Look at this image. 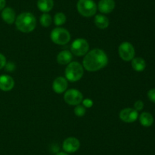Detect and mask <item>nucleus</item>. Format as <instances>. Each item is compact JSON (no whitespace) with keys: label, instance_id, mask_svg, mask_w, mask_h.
I'll list each match as a JSON object with an SVG mask.
<instances>
[{"label":"nucleus","instance_id":"obj_23","mask_svg":"<svg viewBox=\"0 0 155 155\" xmlns=\"http://www.w3.org/2000/svg\"><path fill=\"white\" fill-rule=\"evenodd\" d=\"M15 64L14 63V62H6L5 64V70L7 71H9V72H12V71H15Z\"/></svg>","mask_w":155,"mask_h":155},{"label":"nucleus","instance_id":"obj_8","mask_svg":"<svg viewBox=\"0 0 155 155\" xmlns=\"http://www.w3.org/2000/svg\"><path fill=\"white\" fill-rule=\"evenodd\" d=\"M120 56L124 61H132L135 57V49L133 46L129 42H124L118 48Z\"/></svg>","mask_w":155,"mask_h":155},{"label":"nucleus","instance_id":"obj_3","mask_svg":"<svg viewBox=\"0 0 155 155\" xmlns=\"http://www.w3.org/2000/svg\"><path fill=\"white\" fill-rule=\"evenodd\" d=\"M83 67L77 62H71L65 69V77L72 82L80 80L83 76Z\"/></svg>","mask_w":155,"mask_h":155},{"label":"nucleus","instance_id":"obj_6","mask_svg":"<svg viewBox=\"0 0 155 155\" xmlns=\"http://www.w3.org/2000/svg\"><path fill=\"white\" fill-rule=\"evenodd\" d=\"M71 49V53L75 56H83L89 52V44L86 39L78 38L72 43Z\"/></svg>","mask_w":155,"mask_h":155},{"label":"nucleus","instance_id":"obj_10","mask_svg":"<svg viewBox=\"0 0 155 155\" xmlns=\"http://www.w3.org/2000/svg\"><path fill=\"white\" fill-rule=\"evenodd\" d=\"M80 147V141L74 137H69L64 141L63 150L66 153H74L77 151Z\"/></svg>","mask_w":155,"mask_h":155},{"label":"nucleus","instance_id":"obj_21","mask_svg":"<svg viewBox=\"0 0 155 155\" xmlns=\"http://www.w3.org/2000/svg\"><path fill=\"white\" fill-rule=\"evenodd\" d=\"M66 15L64 13H62V12H58V13L55 14L54 17V22L55 25L57 26H61L64 24L66 22Z\"/></svg>","mask_w":155,"mask_h":155},{"label":"nucleus","instance_id":"obj_27","mask_svg":"<svg viewBox=\"0 0 155 155\" xmlns=\"http://www.w3.org/2000/svg\"><path fill=\"white\" fill-rule=\"evenodd\" d=\"M6 62H6L5 56L3 54H2V53H0V70H1L2 68H5Z\"/></svg>","mask_w":155,"mask_h":155},{"label":"nucleus","instance_id":"obj_25","mask_svg":"<svg viewBox=\"0 0 155 155\" xmlns=\"http://www.w3.org/2000/svg\"><path fill=\"white\" fill-rule=\"evenodd\" d=\"M148 97L153 103H155V88H152L148 92Z\"/></svg>","mask_w":155,"mask_h":155},{"label":"nucleus","instance_id":"obj_4","mask_svg":"<svg viewBox=\"0 0 155 155\" xmlns=\"http://www.w3.org/2000/svg\"><path fill=\"white\" fill-rule=\"evenodd\" d=\"M77 11L83 17H92L97 12V5L93 0H79L77 4Z\"/></svg>","mask_w":155,"mask_h":155},{"label":"nucleus","instance_id":"obj_24","mask_svg":"<svg viewBox=\"0 0 155 155\" xmlns=\"http://www.w3.org/2000/svg\"><path fill=\"white\" fill-rule=\"evenodd\" d=\"M134 107H135V109H136V110H137V111L142 110L144 107L143 102H142V100H137V101L135 103Z\"/></svg>","mask_w":155,"mask_h":155},{"label":"nucleus","instance_id":"obj_17","mask_svg":"<svg viewBox=\"0 0 155 155\" xmlns=\"http://www.w3.org/2000/svg\"><path fill=\"white\" fill-rule=\"evenodd\" d=\"M139 122L144 127H150L154 123V117L150 112H144L139 116Z\"/></svg>","mask_w":155,"mask_h":155},{"label":"nucleus","instance_id":"obj_22","mask_svg":"<svg viewBox=\"0 0 155 155\" xmlns=\"http://www.w3.org/2000/svg\"><path fill=\"white\" fill-rule=\"evenodd\" d=\"M86 107L84 106H82V105H77L76 107L74 108V113L77 116H83L86 114Z\"/></svg>","mask_w":155,"mask_h":155},{"label":"nucleus","instance_id":"obj_28","mask_svg":"<svg viewBox=\"0 0 155 155\" xmlns=\"http://www.w3.org/2000/svg\"><path fill=\"white\" fill-rule=\"evenodd\" d=\"M6 1L5 0H0V11L3 10L5 7Z\"/></svg>","mask_w":155,"mask_h":155},{"label":"nucleus","instance_id":"obj_5","mask_svg":"<svg viewBox=\"0 0 155 155\" xmlns=\"http://www.w3.org/2000/svg\"><path fill=\"white\" fill-rule=\"evenodd\" d=\"M51 40L58 45H65L71 40L69 31L63 27H56L51 32Z\"/></svg>","mask_w":155,"mask_h":155},{"label":"nucleus","instance_id":"obj_7","mask_svg":"<svg viewBox=\"0 0 155 155\" xmlns=\"http://www.w3.org/2000/svg\"><path fill=\"white\" fill-rule=\"evenodd\" d=\"M64 100L68 104L72 106L79 105L83 100V94L77 89H70L65 91Z\"/></svg>","mask_w":155,"mask_h":155},{"label":"nucleus","instance_id":"obj_16","mask_svg":"<svg viewBox=\"0 0 155 155\" xmlns=\"http://www.w3.org/2000/svg\"><path fill=\"white\" fill-rule=\"evenodd\" d=\"M37 7L41 12L48 13L54 7V0H38Z\"/></svg>","mask_w":155,"mask_h":155},{"label":"nucleus","instance_id":"obj_19","mask_svg":"<svg viewBox=\"0 0 155 155\" xmlns=\"http://www.w3.org/2000/svg\"><path fill=\"white\" fill-rule=\"evenodd\" d=\"M132 67H133L135 71L140 72V71L145 70V67H146V63H145V61L142 58H134L132 60Z\"/></svg>","mask_w":155,"mask_h":155},{"label":"nucleus","instance_id":"obj_9","mask_svg":"<svg viewBox=\"0 0 155 155\" xmlns=\"http://www.w3.org/2000/svg\"><path fill=\"white\" fill-rule=\"evenodd\" d=\"M120 119L124 122L131 123L136 121L139 116L138 111L132 108H125L120 112Z\"/></svg>","mask_w":155,"mask_h":155},{"label":"nucleus","instance_id":"obj_14","mask_svg":"<svg viewBox=\"0 0 155 155\" xmlns=\"http://www.w3.org/2000/svg\"><path fill=\"white\" fill-rule=\"evenodd\" d=\"M2 18L5 23L8 24H12L15 22L16 20V14L12 8H5L2 12Z\"/></svg>","mask_w":155,"mask_h":155},{"label":"nucleus","instance_id":"obj_18","mask_svg":"<svg viewBox=\"0 0 155 155\" xmlns=\"http://www.w3.org/2000/svg\"><path fill=\"white\" fill-rule=\"evenodd\" d=\"M95 24L99 29H105L109 26V19L103 15H97L95 17Z\"/></svg>","mask_w":155,"mask_h":155},{"label":"nucleus","instance_id":"obj_15","mask_svg":"<svg viewBox=\"0 0 155 155\" xmlns=\"http://www.w3.org/2000/svg\"><path fill=\"white\" fill-rule=\"evenodd\" d=\"M73 55L69 50H63L60 52L57 56V62L61 65H67L71 62Z\"/></svg>","mask_w":155,"mask_h":155},{"label":"nucleus","instance_id":"obj_29","mask_svg":"<svg viewBox=\"0 0 155 155\" xmlns=\"http://www.w3.org/2000/svg\"><path fill=\"white\" fill-rule=\"evenodd\" d=\"M56 155H69L68 153H67L66 152H59Z\"/></svg>","mask_w":155,"mask_h":155},{"label":"nucleus","instance_id":"obj_12","mask_svg":"<svg viewBox=\"0 0 155 155\" xmlns=\"http://www.w3.org/2000/svg\"><path fill=\"white\" fill-rule=\"evenodd\" d=\"M15 81L8 74L0 75V90L3 91H9L13 89Z\"/></svg>","mask_w":155,"mask_h":155},{"label":"nucleus","instance_id":"obj_20","mask_svg":"<svg viewBox=\"0 0 155 155\" xmlns=\"http://www.w3.org/2000/svg\"><path fill=\"white\" fill-rule=\"evenodd\" d=\"M52 22V18H51V15L48 13H43L40 17V24H42L43 27H49Z\"/></svg>","mask_w":155,"mask_h":155},{"label":"nucleus","instance_id":"obj_26","mask_svg":"<svg viewBox=\"0 0 155 155\" xmlns=\"http://www.w3.org/2000/svg\"><path fill=\"white\" fill-rule=\"evenodd\" d=\"M82 102H83V106H84L85 107L90 108V107H92V105H93V102H92V100H90V99H89V98L84 99V100H83Z\"/></svg>","mask_w":155,"mask_h":155},{"label":"nucleus","instance_id":"obj_2","mask_svg":"<svg viewBox=\"0 0 155 155\" xmlns=\"http://www.w3.org/2000/svg\"><path fill=\"white\" fill-rule=\"evenodd\" d=\"M15 25L20 31L23 33H30L36 27V18L30 12H23L16 18Z\"/></svg>","mask_w":155,"mask_h":155},{"label":"nucleus","instance_id":"obj_1","mask_svg":"<svg viewBox=\"0 0 155 155\" xmlns=\"http://www.w3.org/2000/svg\"><path fill=\"white\" fill-rule=\"evenodd\" d=\"M108 62V58L101 49H94L88 52L83 61V67L89 71H96L104 68Z\"/></svg>","mask_w":155,"mask_h":155},{"label":"nucleus","instance_id":"obj_11","mask_svg":"<svg viewBox=\"0 0 155 155\" xmlns=\"http://www.w3.org/2000/svg\"><path fill=\"white\" fill-rule=\"evenodd\" d=\"M68 86V81L64 77L56 78L52 84L53 91L57 94H62V93L65 92Z\"/></svg>","mask_w":155,"mask_h":155},{"label":"nucleus","instance_id":"obj_13","mask_svg":"<svg viewBox=\"0 0 155 155\" xmlns=\"http://www.w3.org/2000/svg\"><path fill=\"white\" fill-rule=\"evenodd\" d=\"M98 8L102 14L110 13L115 8L114 0H100Z\"/></svg>","mask_w":155,"mask_h":155}]
</instances>
